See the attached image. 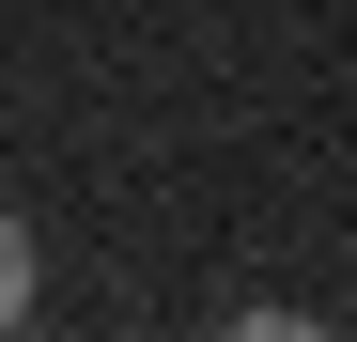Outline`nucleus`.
I'll return each mask as SVG.
<instances>
[{
    "label": "nucleus",
    "instance_id": "nucleus-1",
    "mask_svg": "<svg viewBox=\"0 0 357 342\" xmlns=\"http://www.w3.org/2000/svg\"><path fill=\"white\" fill-rule=\"evenodd\" d=\"M31 280H47V249H31V218H0V327H31Z\"/></svg>",
    "mask_w": 357,
    "mask_h": 342
}]
</instances>
